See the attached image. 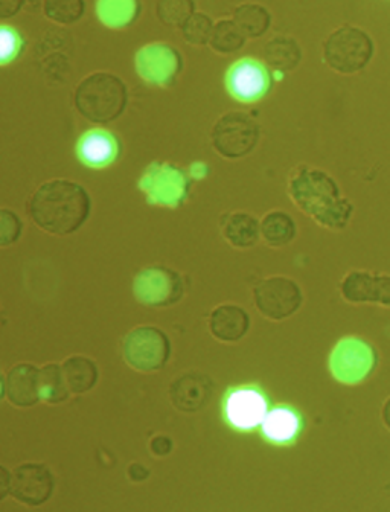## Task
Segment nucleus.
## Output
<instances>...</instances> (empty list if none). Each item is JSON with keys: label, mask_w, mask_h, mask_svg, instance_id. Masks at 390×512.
<instances>
[{"label": "nucleus", "mask_w": 390, "mask_h": 512, "mask_svg": "<svg viewBox=\"0 0 390 512\" xmlns=\"http://www.w3.org/2000/svg\"><path fill=\"white\" fill-rule=\"evenodd\" d=\"M77 156L81 164L93 170L110 167L119 156L118 138L106 128H90L78 139Z\"/></svg>", "instance_id": "nucleus-17"}, {"label": "nucleus", "mask_w": 390, "mask_h": 512, "mask_svg": "<svg viewBox=\"0 0 390 512\" xmlns=\"http://www.w3.org/2000/svg\"><path fill=\"white\" fill-rule=\"evenodd\" d=\"M42 372V397L48 404H60L68 400L71 391L64 380L61 365L49 363L40 369Z\"/></svg>", "instance_id": "nucleus-27"}, {"label": "nucleus", "mask_w": 390, "mask_h": 512, "mask_svg": "<svg viewBox=\"0 0 390 512\" xmlns=\"http://www.w3.org/2000/svg\"><path fill=\"white\" fill-rule=\"evenodd\" d=\"M136 71L145 83L167 87L182 71V57L176 49L162 43L144 46L136 54Z\"/></svg>", "instance_id": "nucleus-14"}, {"label": "nucleus", "mask_w": 390, "mask_h": 512, "mask_svg": "<svg viewBox=\"0 0 390 512\" xmlns=\"http://www.w3.org/2000/svg\"><path fill=\"white\" fill-rule=\"evenodd\" d=\"M264 58L270 68L279 72L293 71L301 63V46L291 37H275L264 49Z\"/></svg>", "instance_id": "nucleus-23"}, {"label": "nucleus", "mask_w": 390, "mask_h": 512, "mask_svg": "<svg viewBox=\"0 0 390 512\" xmlns=\"http://www.w3.org/2000/svg\"><path fill=\"white\" fill-rule=\"evenodd\" d=\"M234 22L237 23L244 36L256 39V37L266 34L267 29L270 28L272 17H270L269 11L261 5L244 4L235 10Z\"/></svg>", "instance_id": "nucleus-26"}, {"label": "nucleus", "mask_w": 390, "mask_h": 512, "mask_svg": "<svg viewBox=\"0 0 390 512\" xmlns=\"http://www.w3.org/2000/svg\"><path fill=\"white\" fill-rule=\"evenodd\" d=\"M288 194L302 212L330 231H343L354 214V205L342 196L339 183L320 168H295L288 182Z\"/></svg>", "instance_id": "nucleus-2"}, {"label": "nucleus", "mask_w": 390, "mask_h": 512, "mask_svg": "<svg viewBox=\"0 0 390 512\" xmlns=\"http://www.w3.org/2000/svg\"><path fill=\"white\" fill-rule=\"evenodd\" d=\"M296 223L291 215L284 211H272L261 220V237L269 246L282 247L295 240Z\"/></svg>", "instance_id": "nucleus-24"}, {"label": "nucleus", "mask_w": 390, "mask_h": 512, "mask_svg": "<svg viewBox=\"0 0 390 512\" xmlns=\"http://www.w3.org/2000/svg\"><path fill=\"white\" fill-rule=\"evenodd\" d=\"M0 480H2V485H0V500H4L11 491V473L5 467L0 468Z\"/></svg>", "instance_id": "nucleus-37"}, {"label": "nucleus", "mask_w": 390, "mask_h": 512, "mask_svg": "<svg viewBox=\"0 0 390 512\" xmlns=\"http://www.w3.org/2000/svg\"><path fill=\"white\" fill-rule=\"evenodd\" d=\"M223 418L227 426L238 432H252L263 424L269 413V398L256 384L229 389L224 395Z\"/></svg>", "instance_id": "nucleus-8"}, {"label": "nucleus", "mask_w": 390, "mask_h": 512, "mask_svg": "<svg viewBox=\"0 0 390 512\" xmlns=\"http://www.w3.org/2000/svg\"><path fill=\"white\" fill-rule=\"evenodd\" d=\"M92 200L80 183L55 179L43 183L28 202V214L42 231L51 235L75 234L89 220Z\"/></svg>", "instance_id": "nucleus-1"}, {"label": "nucleus", "mask_w": 390, "mask_h": 512, "mask_svg": "<svg viewBox=\"0 0 390 512\" xmlns=\"http://www.w3.org/2000/svg\"><path fill=\"white\" fill-rule=\"evenodd\" d=\"M22 4L23 0H0V16L4 19L16 16Z\"/></svg>", "instance_id": "nucleus-35"}, {"label": "nucleus", "mask_w": 390, "mask_h": 512, "mask_svg": "<svg viewBox=\"0 0 390 512\" xmlns=\"http://www.w3.org/2000/svg\"><path fill=\"white\" fill-rule=\"evenodd\" d=\"M138 186L150 205L176 209L188 199L191 183L176 165L153 162L142 174Z\"/></svg>", "instance_id": "nucleus-6"}, {"label": "nucleus", "mask_w": 390, "mask_h": 512, "mask_svg": "<svg viewBox=\"0 0 390 512\" xmlns=\"http://www.w3.org/2000/svg\"><path fill=\"white\" fill-rule=\"evenodd\" d=\"M212 20L206 14L195 13L188 22L183 25V37L186 42L195 46H203L211 42L214 31Z\"/></svg>", "instance_id": "nucleus-31"}, {"label": "nucleus", "mask_w": 390, "mask_h": 512, "mask_svg": "<svg viewBox=\"0 0 390 512\" xmlns=\"http://www.w3.org/2000/svg\"><path fill=\"white\" fill-rule=\"evenodd\" d=\"M150 450L154 456H167L173 452V441L168 436H154L150 442Z\"/></svg>", "instance_id": "nucleus-34"}, {"label": "nucleus", "mask_w": 390, "mask_h": 512, "mask_svg": "<svg viewBox=\"0 0 390 512\" xmlns=\"http://www.w3.org/2000/svg\"><path fill=\"white\" fill-rule=\"evenodd\" d=\"M224 240L237 249H249L261 237V224L247 212H234L221 224Z\"/></svg>", "instance_id": "nucleus-21"}, {"label": "nucleus", "mask_w": 390, "mask_h": 512, "mask_svg": "<svg viewBox=\"0 0 390 512\" xmlns=\"http://www.w3.org/2000/svg\"><path fill=\"white\" fill-rule=\"evenodd\" d=\"M212 389L211 378L197 372H186L170 384V400L180 412H199L211 400Z\"/></svg>", "instance_id": "nucleus-18"}, {"label": "nucleus", "mask_w": 390, "mask_h": 512, "mask_svg": "<svg viewBox=\"0 0 390 512\" xmlns=\"http://www.w3.org/2000/svg\"><path fill=\"white\" fill-rule=\"evenodd\" d=\"M211 138L220 156L241 159L255 150L259 141V127L247 113L229 112L218 119Z\"/></svg>", "instance_id": "nucleus-7"}, {"label": "nucleus", "mask_w": 390, "mask_h": 512, "mask_svg": "<svg viewBox=\"0 0 390 512\" xmlns=\"http://www.w3.org/2000/svg\"><path fill=\"white\" fill-rule=\"evenodd\" d=\"M64 380L74 395L87 394L100 380V371L92 359L86 356H72L61 365Z\"/></svg>", "instance_id": "nucleus-22"}, {"label": "nucleus", "mask_w": 390, "mask_h": 512, "mask_svg": "<svg viewBox=\"0 0 390 512\" xmlns=\"http://www.w3.org/2000/svg\"><path fill=\"white\" fill-rule=\"evenodd\" d=\"M381 420H383L384 426L390 430V398H387L383 410H381Z\"/></svg>", "instance_id": "nucleus-38"}, {"label": "nucleus", "mask_w": 390, "mask_h": 512, "mask_svg": "<svg viewBox=\"0 0 390 512\" xmlns=\"http://www.w3.org/2000/svg\"><path fill=\"white\" fill-rule=\"evenodd\" d=\"M84 0H45V14L61 25H71L83 17Z\"/></svg>", "instance_id": "nucleus-30"}, {"label": "nucleus", "mask_w": 390, "mask_h": 512, "mask_svg": "<svg viewBox=\"0 0 390 512\" xmlns=\"http://www.w3.org/2000/svg\"><path fill=\"white\" fill-rule=\"evenodd\" d=\"M375 360L374 348L369 343L357 337H346L331 352V374L340 383L357 384L374 371Z\"/></svg>", "instance_id": "nucleus-11"}, {"label": "nucleus", "mask_w": 390, "mask_h": 512, "mask_svg": "<svg viewBox=\"0 0 390 512\" xmlns=\"http://www.w3.org/2000/svg\"><path fill=\"white\" fill-rule=\"evenodd\" d=\"M250 330V316L237 304L218 305L209 316V331L220 342H240Z\"/></svg>", "instance_id": "nucleus-20"}, {"label": "nucleus", "mask_w": 390, "mask_h": 512, "mask_svg": "<svg viewBox=\"0 0 390 512\" xmlns=\"http://www.w3.org/2000/svg\"><path fill=\"white\" fill-rule=\"evenodd\" d=\"M55 490L54 474L46 465L26 462L11 473V496L26 506H42Z\"/></svg>", "instance_id": "nucleus-13"}, {"label": "nucleus", "mask_w": 390, "mask_h": 512, "mask_svg": "<svg viewBox=\"0 0 390 512\" xmlns=\"http://www.w3.org/2000/svg\"><path fill=\"white\" fill-rule=\"evenodd\" d=\"M122 357L135 371H160L171 357L170 339L157 327L144 325L135 328L122 340Z\"/></svg>", "instance_id": "nucleus-5"}, {"label": "nucleus", "mask_w": 390, "mask_h": 512, "mask_svg": "<svg viewBox=\"0 0 390 512\" xmlns=\"http://www.w3.org/2000/svg\"><path fill=\"white\" fill-rule=\"evenodd\" d=\"M128 476L135 482H142V480L148 479L150 471L141 464H132L128 467Z\"/></svg>", "instance_id": "nucleus-36"}, {"label": "nucleus", "mask_w": 390, "mask_h": 512, "mask_svg": "<svg viewBox=\"0 0 390 512\" xmlns=\"http://www.w3.org/2000/svg\"><path fill=\"white\" fill-rule=\"evenodd\" d=\"M209 43H211L215 52L232 54V52L240 51L243 48L244 43H246V36L234 20H221L214 26L211 42Z\"/></svg>", "instance_id": "nucleus-28"}, {"label": "nucleus", "mask_w": 390, "mask_h": 512, "mask_svg": "<svg viewBox=\"0 0 390 512\" xmlns=\"http://www.w3.org/2000/svg\"><path fill=\"white\" fill-rule=\"evenodd\" d=\"M272 84V75L266 64L256 58H240L227 69V92L240 103H258L270 92Z\"/></svg>", "instance_id": "nucleus-12"}, {"label": "nucleus", "mask_w": 390, "mask_h": 512, "mask_svg": "<svg viewBox=\"0 0 390 512\" xmlns=\"http://www.w3.org/2000/svg\"><path fill=\"white\" fill-rule=\"evenodd\" d=\"M340 293L349 304H380L390 307V275L352 270L342 279Z\"/></svg>", "instance_id": "nucleus-15"}, {"label": "nucleus", "mask_w": 390, "mask_h": 512, "mask_svg": "<svg viewBox=\"0 0 390 512\" xmlns=\"http://www.w3.org/2000/svg\"><path fill=\"white\" fill-rule=\"evenodd\" d=\"M2 66L13 63L23 48V39L19 32L10 25H2Z\"/></svg>", "instance_id": "nucleus-33"}, {"label": "nucleus", "mask_w": 390, "mask_h": 512, "mask_svg": "<svg viewBox=\"0 0 390 512\" xmlns=\"http://www.w3.org/2000/svg\"><path fill=\"white\" fill-rule=\"evenodd\" d=\"M375 55V43L365 29L343 25L323 43V60L343 75L359 74Z\"/></svg>", "instance_id": "nucleus-4"}, {"label": "nucleus", "mask_w": 390, "mask_h": 512, "mask_svg": "<svg viewBox=\"0 0 390 512\" xmlns=\"http://www.w3.org/2000/svg\"><path fill=\"white\" fill-rule=\"evenodd\" d=\"M194 0H159L157 16L165 25L182 26L194 16Z\"/></svg>", "instance_id": "nucleus-29"}, {"label": "nucleus", "mask_w": 390, "mask_h": 512, "mask_svg": "<svg viewBox=\"0 0 390 512\" xmlns=\"http://www.w3.org/2000/svg\"><path fill=\"white\" fill-rule=\"evenodd\" d=\"M23 224L16 212L8 208L0 211V243L7 247L16 243L22 235Z\"/></svg>", "instance_id": "nucleus-32"}, {"label": "nucleus", "mask_w": 390, "mask_h": 512, "mask_svg": "<svg viewBox=\"0 0 390 512\" xmlns=\"http://www.w3.org/2000/svg\"><path fill=\"white\" fill-rule=\"evenodd\" d=\"M261 435L273 445H293L301 436L304 420L301 413L290 406H278L269 410L263 424Z\"/></svg>", "instance_id": "nucleus-19"}, {"label": "nucleus", "mask_w": 390, "mask_h": 512, "mask_svg": "<svg viewBox=\"0 0 390 512\" xmlns=\"http://www.w3.org/2000/svg\"><path fill=\"white\" fill-rule=\"evenodd\" d=\"M133 295L145 307H170L185 296V282L168 267H147L133 279Z\"/></svg>", "instance_id": "nucleus-9"}, {"label": "nucleus", "mask_w": 390, "mask_h": 512, "mask_svg": "<svg viewBox=\"0 0 390 512\" xmlns=\"http://www.w3.org/2000/svg\"><path fill=\"white\" fill-rule=\"evenodd\" d=\"M256 310L270 320H284L293 316L304 302L298 282L287 276L263 279L253 290Z\"/></svg>", "instance_id": "nucleus-10"}, {"label": "nucleus", "mask_w": 390, "mask_h": 512, "mask_svg": "<svg viewBox=\"0 0 390 512\" xmlns=\"http://www.w3.org/2000/svg\"><path fill=\"white\" fill-rule=\"evenodd\" d=\"M2 398L16 407H32L43 401L40 369L31 363L13 366L2 378Z\"/></svg>", "instance_id": "nucleus-16"}, {"label": "nucleus", "mask_w": 390, "mask_h": 512, "mask_svg": "<svg viewBox=\"0 0 390 512\" xmlns=\"http://www.w3.org/2000/svg\"><path fill=\"white\" fill-rule=\"evenodd\" d=\"M138 0H98L96 16L110 28H124L136 19Z\"/></svg>", "instance_id": "nucleus-25"}, {"label": "nucleus", "mask_w": 390, "mask_h": 512, "mask_svg": "<svg viewBox=\"0 0 390 512\" xmlns=\"http://www.w3.org/2000/svg\"><path fill=\"white\" fill-rule=\"evenodd\" d=\"M75 107L93 124H109L124 113L128 103L127 86L109 72H95L84 78L75 90Z\"/></svg>", "instance_id": "nucleus-3"}]
</instances>
